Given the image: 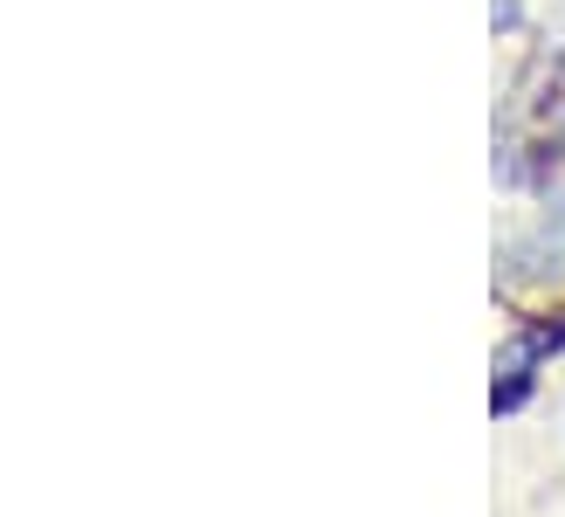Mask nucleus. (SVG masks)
<instances>
[]
</instances>
